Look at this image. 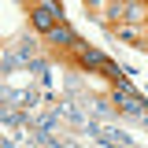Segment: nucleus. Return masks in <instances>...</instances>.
<instances>
[{"label": "nucleus", "mask_w": 148, "mask_h": 148, "mask_svg": "<svg viewBox=\"0 0 148 148\" xmlns=\"http://www.w3.org/2000/svg\"><path fill=\"white\" fill-rule=\"evenodd\" d=\"M41 41H45V52H67V56H74L82 45H85V41H82V34L74 30L71 22H59L52 34H45Z\"/></svg>", "instance_id": "obj_1"}, {"label": "nucleus", "mask_w": 148, "mask_h": 148, "mask_svg": "<svg viewBox=\"0 0 148 148\" xmlns=\"http://www.w3.org/2000/svg\"><path fill=\"white\" fill-rule=\"evenodd\" d=\"M108 59H111V56L104 52V48H96V45H82V48H78V52L71 56L74 71H82V74H100Z\"/></svg>", "instance_id": "obj_2"}, {"label": "nucleus", "mask_w": 148, "mask_h": 148, "mask_svg": "<svg viewBox=\"0 0 148 148\" xmlns=\"http://www.w3.org/2000/svg\"><path fill=\"white\" fill-rule=\"evenodd\" d=\"M26 11H30V30H34L37 37L52 34L56 26H59V18H56V11H48L45 4H34V8H26Z\"/></svg>", "instance_id": "obj_3"}, {"label": "nucleus", "mask_w": 148, "mask_h": 148, "mask_svg": "<svg viewBox=\"0 0 148 148\" xmlns=\"http://www.w3.org/2000/svg\"><path fill=\"white\" fill-rule=\"evenodd\" d=\"M111 34L119 37V41H126V45H141V37H145V26H137V22H119V26H111Z\"/></svg>", "instance_id": "obj_4"}, {"label": "nucleus", "mask_w": 148, "mask_h": 148, "mask_svg": "<svg viewBox=\"0 0 148 148\" xmlns=\"http://www.w3.org/2000/svg\"><path fill=\"white\" fill-rule=\"evenodd\" d=\"M122 22H137V26H145V22H148V0H126Z\"/></svg>", "instance_id": "obj_5"}, {"label": "nucleus", "mask_w": 148, "mask_h": 148, "mask_svg": "<svg viewBox=\"0 0 148 148\" xmlns=\"http://www.w3.org/2000/svg\"><path fill=\"white\" fill-rule=\"evenodd\" d=\"M96 141H100V145H122V148L133 145V137H130L126 130H100V133H96Z\"/></svg>", "instance_id": "obj_6"}, {"label": "nucleus", "mask_w": 148, "mask_h": 148, "mask_svg": "<svg viewBox=\"0 0 148 148\" xmlns=\"http://www.w3.org/2000/svg\"><path fill=\"white\" fill-rule=\"evenodd\" d=\"M100 78H104V82H111V85H119L122 78H130V67H122V63L108 59V63H104V71H100Z\"/></svg>", "instance_id": "obj_7"}, {"label": "nucleus", "mask_w": 148, "mask_h": 148, "mask_svg": "<svg viewBox=\"0 0 148 148\" xmlns=\"http://www.w3.org/2000/svg\"><path fill=\"white\" fill-rule=\"evenodd\" d=\"M82 4H85V11H89V15H100V11L108 8V0H82Z\"/></svg>", "instance_id": "obj_8"}, {"label": "nucleus", "mask_w": 148, "mask_h": 148, "mask_svg": "<svg viewBox=\"0 0 148 148\" xmlns=\"http://www.w3.org/2000/svg\"><path fill=\"white\" fill-rule=\"evenodd\" d=\"M34 4H37V0H22V8H34Z\"/></svg>", "instance_id": "obj_9"}, {"label": "nucleus", "mask_w": 148, "mask_h": 148, "mask_svg": "<svg viewBox=\"0 0 148 148\" xmlns=\"http://www.w3.org/2000/svg\"><path fill=\"white\" fill-rule=\"evenodd\" d=\"M122 4H126V0H122Z\"/></svg>", "instance_id": "obj_10"}, {"label": "nucleus", "mask_w": 148, "mask_h": 148, "mask_svg": "<svg viewBox=\"0 0 148 148\" xmlns=\"http://www.w3.org/2000/svg\"><path fill=\"white\" fill-rule=\"evenodd\" d=\"M145 26H148V22H145Z\"/></svg>", "instance_id": "obj_11"}]
</instances>
